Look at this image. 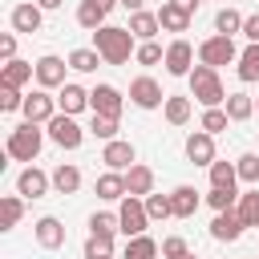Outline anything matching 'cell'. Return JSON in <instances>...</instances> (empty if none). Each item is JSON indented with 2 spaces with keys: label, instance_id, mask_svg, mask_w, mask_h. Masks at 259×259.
<instances>
[{
  "label": "cell",
  "instance_id": "6da1fadb",
  "mask_svg": "<svg viewBox=\"0 0 259 259\" xmlns=\"http://www.w3.org/2000/svg\"><path fill=\"white\" fill-rule=\"evenodd\" d=\"M134 40H138V36H134L130 28H117V24H101V28H93V49L105 57V65H125V61L138 53Z\"/></svg>",
  "mask_w": 259,
  "mask_h": 259
},
{
  "label": "cell",
  "instance_id": "7a4b0ae2",
  "mask_svg": "<svg viewBox=\"0 0 259 259\" xmlns=\"http://www.w3.org/2000/svg\"><path fill=\"white\" fill-rule=\"evenodd\" d=\"M190 97L202 105V109H210V105H227V89H223V81H219V69H210V65H194L190 69Z\"/></svg>",
  "mask_w": 259,
  "mask_h": 259
},
{
  "label": "cell",
  "instance_id": "3957f363",
  "mask_svg": "<svg viewBox=\"0 0 259 259\" xmlns=\"http://www.w3.org/2000/svg\"><path fill=\"white\" fill-rule=\"evenodd\" d=\"M40 146H45L40 125H36V121H24V125L8 130V146H4V150H8V158H16V162H36Z\"/></svg>",
  "mask_w": 259,
  "mask_h": 259
},
{
  "label": "cell",
  "instance_id": "277c9868",
  "mask_svg": "<svg viewBox=\"0 0 259 259\" xmlns=\"http://www.w3.org/2000/svg\"><path fill=\"white\" fill-rule=\"evenodd\" d=\"M117 219H121V235H125V239H134V235H146V227H150L146 198H138V194H125V198H121V206H117Z\"/></svg>",
  "mask_w": 259,
  "mask_h": 259
},
{
  "label": "cell",
  "instance_id": "5b68a950",
  "mask_svg": "<svg viewBox=\"0 0 259 259\" xmlns=\"http://www.w3.org/2000/svg\"><path fill=\"white\" fill-rule=\"evenodd\" d=\"M198 61L202 65H210V69H219V65H231V61H239V49H235V40L231 36H206L202 45H198Z\"/></svg>",
  "mask_w": 259,
  "mask_h": 259
},
{
  "label": "cell",
  "instance_id": "8992f818",
  "mask_svg": "<svg viewBox=\"0 0 259 259\" xmlns=\"http://www.w3.org/2000/svg\"><path fill=\"white\" fill-rule=\"evenodd\" d=\"M49 142H57L61 150H77V146L85 142V130L77 125L73 113H57V117L49 121Z\"/></svg>",
  "mask_w": 259,
  "mask_h": 259
},
{
  "label": "cell",
  "instance_id": "52a82bcc",
  "mask_svg": "<svg viewBox=\"0 0 259 259\" xmlns=\"http://www.w3.org/2000/svg\"><path fill=\"white\" fill-rule=\"evenodd\" d=\"M24 121H36V125H49L57 117V97H49V89H32L24 97Z\"/></svg>",
  "mask_w": 259,
  "mask_h": 259
},
{
  "label": "cell",
  "instance_id": "ba28073f",
  "mask_svg": "<svg viewBox=\"0 0 259 259\" xmlns=\"http://www.w3.org/2000/svg\"><path fill=\"white\" fill-rule=\"evenodd\" d=\"M162 65H166V73H170V77H190V69H194V49H190V40H182V36H178V40H170V45H166V61H162Z\"/></svg>",
  "mask_w": 259,
  "mask_h": 259
},
{
  "label": "cell",
  "instance_id": "9c48e42d",
  "mask_svg": "<svg viewBox=\"0 0 259 259\" xmlns=\"http://www.w3.org/2000/svg\"><path fill=\"white\" fill-rule=\"evenodd\" d=\"M130 101L138 109H158V105H166V93H162V85L154 77H134L130 81Z\"/></svg>",
  "mask_w": 259,
  "mask_h": 259
},
{
  "label": "cell",
  "instance_id": "30bf717a",
  "mask_svg": "<svg viewBox=\"0 0 259 259\" xmlns=\"http://www.w3.org/2000/svg\"><path fill=\"white\" fill-rule=\"evenodd\" d=\"M89 109L93 113H105V117H121L125 97H121L117 85H97V89H89Z\"/></svg>",
  "mask_w": 259,
  "mask_h": 259
},
{
  "label": "cell",
  "instance_id": "8fae6325",
  "mask_svg": "<svg viewBox=\"0 0 259 259\" xmlns=\"http://www.w3.org/2000/svg\"><path fill=\"white\" fill-rule=\"evenodd\" d=\"M101 162H105V170H130L134 162H138V150H134V142H125V138H113V142H105V150H101Z\"/></svg>",
  "mask_w": 259,
  "mask_h": 259
},
{
  "label": "cell",
  "instance_id": "7c38bea8",
  "mask_svg": "<svg viewBox=\"0 0 259 259\" xmlns=\"http://www.w3.org/2000/svg\"><path fill=\"white\" fill-rule=\"evenodd\" d=\"M65 69H69V61L45 53V57L36 61V85H40V89H61V85H65Z\"/></svg>",
  "mask_w": 259,
  "mask_h": 259
},
{
  "label": "cell",
  "instance_id": "4fadbf2b",
  "mask_svg": "<svg viewBox=\"0 0 259 259\" xmlns=\"http://www.w3.org/2000/svg\"><path fill=\"white\" fill-rule=\"evenodd\" d=\"M49 186H53V174H45L36 166H24L20 178H16V194H24V198H45Z\"/></svg>",
  "mask_w": 259,
  "mask_h": 259
},
{
  "label": "cell",
  "instance_id": "5bb4252c",
  "mask_svg": "<svg viewBox=\"0 0 259 259\" xmlns=\"http://www.w3.org/2000/svg\"><path fill=\"white\" fill-rule=\"evenodd\" d=\"M243 235V219H239V210L231 206V210H214V219H210V239H219V243H235Z\"/></svg>",
  "mask_w": 259,
  "mask_h": 259
},
{
  "label": "cell",
  "instance_id": "9a60e30c",
  "mask_svg": "<svg viewBox=\"0 0 259 259\" xmlns=\"http://www.w3.org/2000/svg\"><path fill=\"white\" fill-rule=\"evenodd\" d=\"M158 20H162V32H186V28H190V20H194V12H190V8H182L178 0H162Z\"/></svg>",
  "mask_w": 259,
  "mask_h": 259
},
{
  "label": "cell",
  "instance_id": "2e32d148",
  "mask_svg": "<svg viewBox=\"0 0 259 259\" xmlns=\"http://www.w3.org/2000/svg\"><path fill=\"white\" fill-rule=\"evenodd\" d=\"M186 158H190L194 166H210V162H214V134L194 130V134L186 138Z\"/></svg>",
  "mask_w": 259,
  "mask_h": 259
},
{
  "label": "cell",
  "instance_id": "e0dca14e",
  "mask_svg": "<svg viewBox=\"0 0 259 259\" xmlns=\"http://www.w3.org/2000/svg\"><path fill=\"white\" fill-rule=\"evenodd\" d=\"M8 20H12V28L16 32H40V20H45V8L40 4H16L12 12H8Z\"/></svg>",
  "mask_w": 259,
  "mask_h": 259
},
{
  "label": "cell",
  "instance_id": "ac0fdd59",
  "mask_svg": "<svg viewBox=\"0 0 259 259\" xmlns=\"http://www.w3.org/2000/svg\"><path fill=\"white\" fill-rule=\"evenodd\" d=\"M57 109L61 113H81V109H89V89H81V85H73V81H65L61 85V93H57Z\"/></svg>",
  "mask_w": 259,
  "mask_h": 259
},
{
  "label": "cell",
  "instance_id": "d6986e66",
  "mask_svg": "<svg viewBox=\"0 0 259 259\" xmlns=\"http://www.w3.org/2000/svg\"><path fill=\"white\" fill-rule=\"evenodd\" d=\"M170 202H174V219H194V210L202 206V194L194 190V186H174L170 190Z\"/></svg>",
  "mask_w": 259,
  "mask_h": 259
},
{
  "label": "cell",
  "instance_id": "ffe728a7",
  "mask_svg": "<svg viewBox=\"0 0 259 259\" xmlns=\"http://www.w3.org/2000/svg\"><path fill=\"white\" fill-rule=\"evenodd\" d=\"M138 40H154L158 32H162V20H158V12H146V8H138V12H130V24H125Z\"/></svg>",
  "mask_w": 259,
  "mask_h": 259
},
{
  "label": "cell",
  "instance_id": "44dd1931",
  "mask_svg": "<svg viewBox=\"0 0 259 259\" xmlns=\"http://www.w3.org/2000/svg\"><path fill=\"white\" fill-rule=\"evenodd\" d=\"M36 243H40L45 251H57V247H65V227H61V219H53V214L36 219Z\"/></svg>",
  "mask_w": 259,
  "mask_h": 259
},
{
  "label": "cell",
  "instance_id": "7402d4cb",
  "mask_svg": "<svg viewBox=\"0 0 259 259\" xmlns=\"http://www.w3.org/2000/svg\"><path fill=\"white\" fill-rule=\"evenodd\" d=\"M36 77V65H28V61H4V69H0V85H12V89H20V85H28Z\"/></svg>",
  "mask_w": 259,
  "mask_h": 259
},
{
  "label": "cell",
  "instance_id": "603a6c76",
  "mask_svg": "<svg viewBox=\"0 0 259 259\" xmlns=\"http://www.w3.org/2000/svg\"><path fill=\"white\" fill-rule=\"evenodd\" d=\"M166 121L170 125H186L190 113H194V97H182V93H166V105H162Z\"/></svg>",
  "mask_w": 259,
  "mask_h": 259
},
{
  "label": "cell",
  "instance_id": "cb8c5ba5",
  "mask_svg": "<svg viewBox=\"0 0 259 259\" xmlns=\"http://www.w3.org/2000/svg\"><path fill=\"white\" fill-rule=\"evenodd\" d=\"M125 190H130V194H138V198L154 194V170H150V166H142V162H134V166L125 170Z\"/></svg>",
  "mask_w": 259,
  "mask_h": 259
},
{
  "label": "cell",
  "instance_id": "d4e9b609",
  "mask_svg": "<svg viewBox=\"0 0 259 259\" xmlns=\"http://www.w3.org/2000/svg\"><path fill=\"white\" fill-rule=\"evenodd\" d=\"M130 190H125V174L121 170H105L101 178H97V198H105V202H121Z\"/></svg>",
  "mask_w": 259,
  "mask_h": 259
},
{
  "label": "cell",
  "instance_id": "484cf974",
  "mask_svg": "<svg viewBox=\"0 0 259 259\" xmlns=\"http://www.w3.org/2000/svg\"><path fill=\"white\" fill-rule=\"evenodd\" d=\"M53 186H57V194H77L81 190V170L73 162H61L53 170Z\"/></svg>",
  "mask_w": 259,
  "mask_h": 259
},
{
  "label": "cell",
  "instance_id": "4316f807",
  "mask_svg": "<svg viewBox=\"0 0 259 259\" xmlns=\"http://www.w3.org/2000/svg\"><path fill=\"white\" fill-rule=\"evenodd\" d=\"M20 219H24V194H4L0 198V227L12 231Z\"/></svg>",
  "mask_w": 259,
  "mask_h": 259
},
{
  "label": "cell",
  "instance_id": "83f0119b",
  "mask_svg": "<svg viewBox=\"0 0 259 259\" xmlns=\"http://www.w3.org/2000/svg\"><path fill=\"white\" fill-rule=\"evenodd\" d=\"M239 81H259V40H247V49L239 53Z\"/></svg>",
  "mask_w": 259,
  "mask_h": 259
},
{
  "label": "cell",
  "instance_id": "f1b7e54d",
  "mask_svg": "<svg viewBox=\"0 0 259 259\" xmlns=\"http://www.w3.org/2000/svg\"><path fill=\"white\" fill-rule=\"evenodd\" d=\"M105 16H109V12H105L97 0H81V4H77V24H81V28H89V32H93V28H101V24H105Z\"/></svg>",
  "mask_w": 259,
  "mask_h": 259
},
{
  "label": "cell",
  "instance_id": "f546056e",
  "mask_svg": "<svg viewBox=\"0 0 259 259\" xmlns=\"http://www.w3.org/2000/svg\"><path fill=\"white\" fill-rule=\"evenodd\" d=\"M65 61H69V69H77V73H97V65H101L105 57H101L97 49H73Z\"/></svg>",
  "mask_w": 259,
  "mask_h": 259
},
{
  "label": "cell",
  "instance_id": "4dcf8cb0",
  "mask_svg": "<svg viewBox=\"0 0 259 259\" xmlns=\"http://www.w3.org/2000/svg\"><path fill=\"white\" fill-rule=\"evenodd\" d=\"M227 117L231 121H247L251 113H255V97H247V93H227Z\"/></svg>",
  "mask_w": 259,
  "mask_h": 259
},
{
  "label": "cell",
  "instance_id": "1f68e13d",
  "mask_svg": "<svg viewBox=\"0 0 259 259\" xmlns=\"http://www.w3.org/2000/svg\"><path fill=\"white\" fill-rule=\"evenodd\" d=\"M235 210H239L243 227H259V186H255V190H247V194H239Z\"/></svg>",
  "mask_w": 259,
  "mask_h": 259
},
{
  "label": "cell",
  "instance_id": "d6a6232c",
  "mask_svg": "<svg viewBox=\"0 0 259 259\" xmlns=\"http://www.w3.org/2000/svg\"><path fill=\"white\" fill-rule=\"evenodd\" d=\"M235 182H239V170H235V162H210V186H223V190H235Z\"/></svg>",
  "mask_w": 259,
  "mask_h": 259
},
{
  "label": "cell",
  "instance_id": "836d02e7",
  "mask_svg": "<svg viewBox=\"0 0 259 259\" xmlns=\"http://www.w3.org/2000/svg\"><path fill=\"white\" fill-rule=\"evenodd\" d=\"M158 251H162V247H158L150 235H134V239L125 243V255H121V259H154Z\"/></svg>",
  "mask_w": 259,
  "mask_h": 259
},
{
  "label": "cell",
  "instance_id": "e575fe53",
  "mask_svg": "<svg viewBox=\"0 0 259 259\" xmlns=\"http://www.w3.org/2000/svg\"><path fill=\"white\" fill-rule=\"evenodd\" d=\"M113 231H121V219L117 214H109V210H93L89 214V235H109L113 239Z\"/></svg>",
  "mask_w": 259,
  "mask_h": 259
},
{
  "label": "cell",
  "instance_id": "d590c367",
  "mask_svg": "<svg viewBox=\"0 0 259 259\" xmlns=\"http://www.w3.org/2000/svg\"><path fill=\"white\" fill-rule=\"evenodd\" d=\"M243 20H247V16H239L235 8H219V12H214V32H223V36L243 32Z\"/></svg>",
  "mask_w": 259,
  "mask_h": 259
},
{
  "label": "cell",
  "instance_id": "8d00e7d4",
  "mask_svg": "<svg viewBox=\"0 0 259 259\" xmlns=\"http://www.w3.org/2000/svg\"><path fill=\"white\" fill-rule=\"evenodd\" d=\"M117 121H121V117L93 113V121H89V134H93V138H101V142H113V138H117Z\"/></svg>",
  "mask_w": 259,
  "mask_h": 259
},
{
  "label": "cell",
  "instance_id": "74e56055",
  "mask_svg": "<svg viewBox=\"0 0 259 259\" xmlns=\"http://www.w3.org/2000/svg\"><path fill=\"white\" fill-rule=\"evenodd\" d=\"M146 210H150V223L154 219H174V202H170V194H146Z\"/></svg>",
  "mask_w": 259,
  "mask_h": 259
},
{
  "label": "cell",
  "instance_id": "f35d334b",
  "mask_svg": "<svg viewBox=\"0 0 259 259\" xmlns=\"http://www.w3.org/2000/svg\"><path fill=\"white\" fill-rule=\"evenodd\" d=\"M85 259H113V239L109 235H89L85 239Z\"/></svg>",
  "mask_w": 259,
  "mask_h": 259
},
{
  "label": "cell",
  "instance_id": "ab89813d",
  "mask_svg": "<svg viewBox=\"0 0 259 259\" xmlns=\"http://www.w3.org/2000/svg\"><path fill=\"white\" fill-rule=\"evenodd\" d=\"M227 121H231V117H227V109H223V105H210V109L202 113L198 130H206V134H223V130H227Z\"/></svg>",
  "mask_w": 259,
  "mask_h": 259
},
{
  "label": "cell",
  "instance_id": "60d3db41",
  "mask_svg": "<svg viewBox=\"0 0 259 259\" xmlns=\"http://www.w3.org/2000/svg\"><path fill=\"white\" fill-rule=\"evenodd\" d=\"M134 61H138V65H158V61H166V49H162L158 40H142L138 53H134Z\"/></svg>",
  "mask_w": 259,
  "mask_h": 259
},
{
  "label": "cell",
  "instance_id": "b9f144b4",
  "mask_svg": "<svg viewBox=\"0 0 259 259\" xmlns=\"http://www.w3.org/2000/svg\"><path fill=\"white\" fill-rule=\"evenodd\" d=\"M235 170H239L243 182H255L259 186V154H239L235 158Z\"/></svg>",
  "mask_w": 259,
  "mask_h": 259
},
{
  "label": "cell",
  "instance_id": "7bdbcfd3",
  "mask_svg": "<svg viewBox=\"0 0 259 259\" xmlns=\"http://www.w3.org/2000/svg\"><path fill=\"white\" fill-rule=\"evenodd\" d=\"M206 202H210L214 210H231V206L239 202V190H223V186H210V194H206Z\"/></svg>",
  "mask_w": 259,
  "mask_h": 259
},
{
  "label": "cell",
  "instance_id": "ee69618b",
  "mask_svg": "<svg viewBox=\"0 0 259 259\" xmlns=\"http://www.w3.org/2000/svg\"><path fill=\"white\" fill-rule=\"evenodd\" d=\"M0 109H4V113H16V109H24V97H20V89H12V85H0Z\"/></svg>",
  "mask_w": 259,
  "mask_h": 259
},
{
  "label": "cell",
  "instance_id": "f6af8a7d",
  "mask_svg": "<svg viewBox=\"0 0 259 259\" xmlns=\"http://www.w3.org/2000/svg\"><path fill=\"white\" fill-rule=\"evenodd\" d=\"M190 247H186V239H178V235H170V239H162V255L166 259H178V255H186Z\"/></svg>",
  "mask_w": 259,
  "mask_h": 259
},
{
  "label": "cell",
  "instance_id": "bcb514c9",
  "mask_svg": "<svg viewBox=\"0 0 259 259\" xmlns=\"http://www.w3.org/2000/svg\"><path fill=\"white\" fill-rule=\"evenodd\" d=\"M243 36H247V40H259V12H251V16L243 20Z\"/></svg>",
  "mask_w": 259,
  "mask_h": 259
},
{
  "label": "cell",
  "instance_id": "7dc6e473",
  "mask_svg": "<svg viewBox=\"0 0 259 259\" xmlns=\"http://www.w3.org/2000/svg\"><path fill=\"white\" fill-rule=\"evenodd\" d=\"M0 57H4V61H12V57H16V36H12V32H8V36H0Z\"/></svg>",
  "mask_w": 259,
  "mask_h": 259
},
{
  "label": "cell",
  "instance_id": "c3c4849f",
  "mask_svg": "<svg viewBox=\"0 0 259 259\" xmlns=\"http://www.w3.org/2000/svg\"><path fill=\"white\" fill-rule=\"evenodd\" d=\"M121 8L125 12H138V8H146V0H121Z\"/></svg>",
  "mask_w": 259,
  "mask_h": 259
},
{
  "label": "cell",
  "instance_id": "681fc988",
  "mask_svg": "<svg viewBox=\"0 0 259 259\" xmlns=\"http://www.w3.org/2000/svg\"><path fill=\"white\" fill-rule=\"evenodd\" d=\"M36 4H40V8H45V12H53V8H61V4H65V0H36Z\"/></svg>",
  "mask_w": 259,
  "mask_h": 259
},
{
  "label": "cell",
  "instance_id": "f907efd6",
  "mask_svg": "<svg viewBox=\"0 0 259 259\" xmlns=\"http://www.w3.org/2000/svg\"><path fill=\"white\" fill-rule=\"evenodd\" d=\"M178 4H182V8H190V12H194V8H198V4H202V0H178Z\"/></svg>",
  "mask_w": 259,
  "mask_h": 259
},
{
  "label": "cell",
  "instance_id": "816d5d0a",
  "mask_svg": "<svg viewBox=\"0 0 259 259\" xmlns=\"http://www.w3.org/2000/svg\"><path fill=\"white\" fill-rule=\"evenodd\" d=\"M178 259H198V255H190V251H186V255H178Z\"/></svg>",
  "mask_w": 259,
  "mask_h": 259
},
{
  "label": "cell",
  "instance_id": "f5cc1de1",
  "mask_svg": "<svg viewBox=\"0 0 259 259\" xmlns=\"http://www.w3.org/2000/svg\"><path fill=\"white\" fill-rule=\"evenodd\" d=\"M255 109H259V101H255Z\"/></svg>",
  "mask_w": 259,
  "mask_h": 259
}]
</instances>
